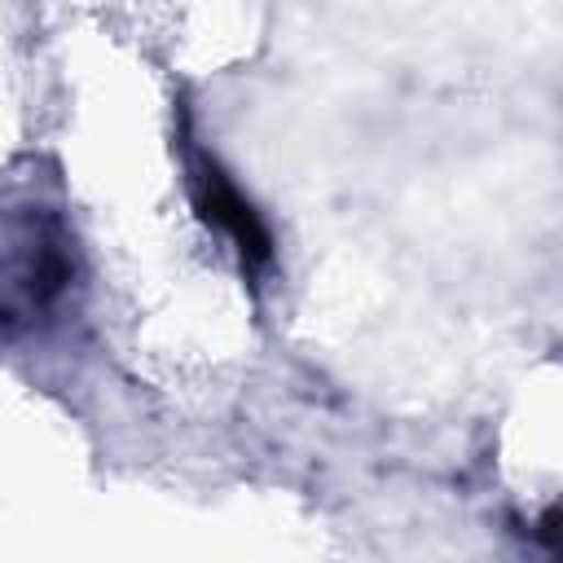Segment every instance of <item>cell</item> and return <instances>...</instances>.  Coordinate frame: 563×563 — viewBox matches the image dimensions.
Returning a JSON list of instances; mask_svg holds the SVG:
<instances>
[{
  "label": "cell",
  "instance_id": "obj_1",
  "mask_svg": "<svg viewBox=\"0 0 563 563\" xmlns=\"http://www.w3.org/2000/svg\"><path fill=\"white\" fill-rule=\"evenodd\" d=\"M75 286V246L57 216L31 211L9 233L0 260V334H31L53 321Z\"/></svg>",
  "mask_w": 563,
  "mask_h": 563
},
{
  "label": "cell",
  "instance_id": "obj_2",
  "mask_svg": "<svg viewBox=\"0 0 563 563\" xmlns=\"http://www.w3.org/2000/svg\"><path fill=\"white\" fill-rule=\"evenodd\" d=\"M185 172H189V194H194L198 216L233 246V255H238V264L251 282L264 277V268L273 264V238H268L260 211L246 202V194L233 185V176L207 150L189 145Z\"/></svg>",
  "mask_w": 563,
  "mask_h": 563
}]
</instances>
